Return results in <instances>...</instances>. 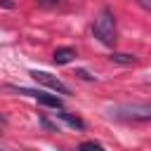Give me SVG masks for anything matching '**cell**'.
Instances as JSON below:
<instances>
[{
  "label": "cell",
  "instance_id": "cell-12",
  "mask_svg": "<svg viewBox=\"0 0 151 151\" xmlns=\"http://www.w3.org/2000/svg\"><path fill=\"white\" fill-rule=\"evenodd\" d=\"M0 123H2V116H0Z\"/></svg>",
  "mask_w": 151,
  "mask_h": 151
},
{
  "label": "cell",
  "instance_id": "cell-7",
  "mask_svg": "<svg viewBox=\"0 0 151 151\" xmlns=\"http://www.w3.org/2000/svg\"><path fill=\"white\" fill-rule=\"evenodd\" d=\"M78 151H104V146L97 144V142H83V144L78 146Z\"/></svg>",
  "mask_w": 151,
  "mask_h": 151
},
{
  "label": "cell",
  "instance_id": "cell-9",
  "mask_svg": "<svg viewBox=\"0 0 151 151\" xmlns=\"http://www.w3.org/2000/svg\"><path fill=\"white\" fill-rule=\"evenodd\" d=\"M78 76H80L83 80H94V76H90V73H87L85 68H80V71H78Z\"/></svg>",
  "mask_w": 151,
  "mask_h": 151
},
{
  "label": "cell",
  "instance_id": "cell-11",
  "mask_svg": "<svg viewBox=\"0 0 151 151\" xmlns=\"http://www.w3.org/2000/svg\"><path fill=\"white\" fill-rule=\"evenodd\" d=\"M0 2H2L5 7H14V2H12V0H0Z\"/></svg>",
  "mask_w": 151,
  "mask_h": 151
},
{
  "label": "cell",
  "instance_id": "cell-5",
  "mask_svg": "<svg viewBox=\"0 0 151 151\" xmlns=\"http://www.w3.org/2000/svg\"><path fill=\"white\" fill-rule=\"evenodd\" d=\"M57 116H59V118H61L66 125H71V127H76V130H85V123H83L78 116H73V113H66V111H59Z\"/></svg>",
  "mask_w": 151,
  "mask_h": 151
},
{
  "label": "cell",
  "instance_id": "cell-10",
  "mask_svg": "<svg viewBox=\"0 0 151 151\" xmlns=\"http://www.w3.org/2000/svg\"><path fill=\"white\" fill-rule=\"evenodd\" d=\"M38 2H40V5H57L59 0H38Z\"/></svg>",
  "mask_w": 151,
  "mask_h": 151
},
{
  "label": "cell",
  "instance_id": "cell-3",
  "mask_svg": "<svg viewBox=\"0 0 151 151\" xmlns=\"http://www.w3.org/2000/svg\"><path fill=\"white\" fill-rule=\"evenodd\" d=\"M31 78H33L35 83H40V85L50 87V90H52V92H57V94H71V87H68L66 83H61L57 76H50L47 71H31Z\"/></svg>",
  "mask_w": 151,
  "mask_h": 151
},
{
  "label": "cell",
  "instance_id": "cell-6",
  "mask_svg": "<svg viewBox=\"0 0 151 151\" xmlns=\"http://www.w3.org/2000/svg\"><path fill=\"white\" fill-rule=\"evenodd\" d=\"M111 61L113 64H123V66H132L137 61L134 54H125V52H111Z\"/></svg>",
  "mask_w": 151,
  "mask_h": 151
},
{
  "label": "cell",
  "instance_id": "cell-2",
  "mask_svg": "<svg viewBox=\"0 0 151 151\" xmlns=\"http://www.w3.org/2000/svg\"><path fill=\"white\" fill-rule=\"evenodd\" d=\"M109 113L118 120H144V123L151 120V106L149 104H120V106H113Z\"/></svg>",
  "mask_w": 151,
  "mask_h": 151
},
{
  "label": "cell",
  "instance_id": "cell-4",
  "mask_svg": "<svg viewBox=\"0 0 151 151\" xmlns=\"http://www.w3.org/2000/svg\"><path fill=\"white\" fill-rule=\"evenodd\" d=\"M73 57H76V50H73V47H57V50H54V54H52L54 64H59V66H64V64L73 61Z\"/></svg>",
  "mask_w": 151,
  "mask_h": 151
},
{
  "label": "cell",
  "instance_id": "cell-1",
  "mask_svg": "<svg viewBox=\"0 0 151 151\" xmlns=\"http://www.w3.org/2000/svg\"><path fill=\"white\" fill-rule=\"evenodd\" d=\"M92 33H94V38L101 45H106V47H113L116 45V17H113V12L109 7H104L99 12V17L94 19Z\"/></svg>",
  "mask_w": 151,
  "mask_h": 151
},
{
  "label": "cell",
  "instance_id": "cell-8",
  "mask_svg": "<svg viewBox=\"0 0 151 151\" xmlns=\"http://www.w3.org/2000/svg\"><path fill=\"white\" fill-rule=\"evenodd\" d=\"M134 2H137L139 7H144V9H146V12L151 14V0H134Z\"/></svg>",
  "mask_w": 151,
  "mask_h": 151
},
{
  "label": "cell",
  "instance_id": "cell-13",
  "mask_svg": "<svg viewBox=\"0 0 151 151\" xmlns=\"http://www.w3.org/2000/svg\"><path fill=\"white\" fill-rule=\"evenodd\" d=\"M0 151H2V149H0Z\"/></svg>",
  "mask_w": 151,
  "mask_h": 151
}]
</instances>
